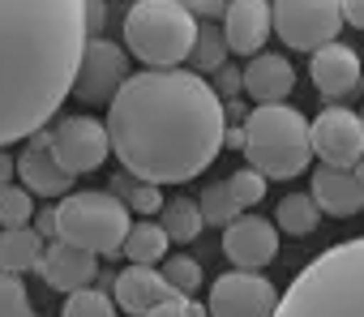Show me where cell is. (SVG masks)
<instances>
[{
  "label": "cell",
  "instance_id": "obj_1",
  "mask_svg": "<svg viewBox=\"0 0 364 317\" xmlns=\"http://www.w3.org/2000/svg\"><path fill=\"white\" fill-rule=\"evenodd\" d=\"M120 168L146 185H189L228 146V103L193 69H141L107 103Z\"/></svg>",
  "mask_w": 364,
  "mask_h": 317
},
{
  "label": "cell",
  "instance_id": "obj_2",
  "mask_svg": "<svg viewBox=\"0 0 364 317\" xmlns=\"http://www.w3.org/2000/svg\"><path fill=\"white\" fill-rule=\"evenodd\" d=\"M86 0H0V150L31 141L73 95Z\"/></svg>",
  "mask_w": 364,
  "mask_h": 317
},
{
  "label": "cell",
  "instance_id": "obj_3",
  "mask_svg": "<svg viewBox=\"0 0 364 317\" xmlns=\"http://www.w3.org/2000/svg\"><path fill=\"white\" fill-rule=\"evenodd\" d=\"M274 317H364V236L317 253L291 279Z\"/></svg>",
  "mask_w": 364,
  "mask_h": 317
},
{
  "label": "cell",
  "instance_id": "obj_4",
  "mask_svg": "<svg viewBox=\"0 0 364 317\" xmlns=\"http://www.w3.org/2000/svg\"><path fill=\"white\" fill-rule=\"evenodd\" d=\"M245 158L266 181H296L313 163V120L287 103L253 107L245 120Z\"/></svg>",
  "mask_w": 364,
  "mask_h": 317
},
{
  "label": "cell",
  "instance_id": "obj_5",
  "mask_svg": "<svg viewBox=\"0 0 364 317\" xmlns=\"http://www.w3.org/2000/svg\"><path fill=\"white\" fill-rule=\"evenodd\" d=\"M198 18L180 0H133L124 14V52L150 69H180L193 56Z\"/></svg>",
  "mask_w": 364,
  "mask_h": 317
},
{
  "label": "cell",
  "instance_id": "obj_6",
  "mask_svg": "<svg viewBox=\"0 0 364 317\" xmlns=\"http://www.w3.org/2000/svg\"><path fill=\"white\" fill-rule=\"evenodd\" d=\"M56 227H60L56 240L86 249L95 257H116V253H124L133 215L107 189H77L56 202Z\"/></svg>",
  "mask_w": 364,
  "mask_h": 317
},
{
  "label": "cell",
  "instance_id": "obj_7",
  "mask_svg": "<svg viewBox=\"0 0 364 317\" xmlns=\"http://www.w3.org/2000/svg\"><path fill=\"white\" fill-rule=\"evenodd\" d=\"M343 22V0H274V35L291 52H321L326 43H338Z\"/></svg>",
  "mask_w": 364,
  "mask_h": 317
},
{
  "label": "cell",
  "instance_id": "obj_8",
  "mask_svg": "<svg viewBox=\"0 0 364 317\" xmlns=\"http://www.w3.org/2000/svg\"><path fill=\"white\" fill-rule=\"evenodd\" d=\"M48 137H52V154L60 158V168L69 176L103 168L112 154V133H107V120L99 116H60L48 129Z\"/></svg>",
  "mask_w": 364,
  "mask_h": 317
},
{
  "label": "cell",
  "instance_id": "obj_9",
  "mask_svg": "<svg viewBox=\"0 0 364 317\" xmlns=\"http://www.w3.org/2000/svg\"><path fill=\"white\" fill-rule=\"evenodd\" d=\"M279 291L257 270H228L210 283L206 313L210 317H274Z\"/></svg>",
  "mask_w": 364,
  "mask_h": 317
},
{
  "label": "cell",
  "instance_id": "obj_10",
  "mask_svg": "<svg viewBox=\"0 0 364 317\" xmlns=\"http://www.w3.org/2000/svg\"><path fill=\"white\" fill-rule=\"evenodd\" d=\"M313 154L334 172H355V163L364 158V120L355 112L330 103L313 120Z\"/></svg>",
  "mask_w": 364,
  "mask_h": 317
},
{
  "label": "cell",
  "instance_id": "obj_11",
  "mask_svg": "<svg viewBox=\"0 0 364 317\" xmlns=\"http://www.w3.org/2000/svg\"><path fill=\"white\" fill-rule=\"evenodd\" d=\"M129 77H133L129 73V52L120 43L90 39L86 56H82V69H77V82H73V95L82 103H112Z\"/></svg>",
  "mask_w": 364,
  "mask_h": 317
},
{
  "label": "cell",
  "instance_id": "obj_12",
  "mask_svg": "<svg viewBox=\"0 0 364 317\" xmlns=\"http://www.w3.org/2000/svg\"><path fill=\"white\" fill-rule=\"evenodd\" d=\"M279 253V223L262 219V215H240L228 232H223V257L236 270H262L266 262H274Z\"/></svg>",
  "mask_w": 364,
  "mask_h": 317
},
{
  "label": "cell",
  "instance_id": "obj_13",
  "mask_svg": "<svg viewBox=\"0 0 364 317\" xmlns=\"http://www.w3.org/2000/svg\"><path fill=\"white\" fill-rule=\"evenodd\" d=\"M18 176H22V189H31L35 198H69L73 193V176L60 168V158L52 154V137H48V129L43 133H35L26 146H22V154H18Z\"/></svg>",
  "mask_w": 364,
  "mask_h": 317
},
{
  "label": "cell",
  "instance_id": "obj_14",
  "mask_svg": "<svg viewBox=\"0 0 364 317\" xmlns=\"http://www.w3.org/2000/svg\"><path fill=\"white\" fill-rule=\"evenodd\" d=\"M223 35L236 56H262L266 39L274 35V5L270 0H228Z\"/></svg>",
  "mask_w": 364,
  "mask_h": 317
},
{
  "label": "cell",
  "instance_id": "obj_15",
  "mask_svg": "<svg viewBox=\"0 0 364 317\" xmlns=\"http://www.w3.org/2000/svg\"><path fill=\"white\" fill-rule=\"evenodd\" d=\"M112 296H116V304H120L129 317H150L159 304L176 300L180 291H176V287L163 279V270H154V266H124V270L116 274Z\"/></svg>",
  "mask_w": 364,
  "mask_h": 317
},
{
  "label": "cell",
  "instance_id": "obj_16",
  "mask_svg": "<svg viewBox=\"0 0 364 317\" xmlns=\"http://www.w3.org/2000/svg\"><path fill=\"white\" fill-rule=\"evenodd\" d=\"M95 274H99V257L86 253V249H73V245H65V240H52L48 253H43V266H39V279H43L48 287L65 291V296L90 287Z\"/></svg>",
  "mask_w": 364,
  "mask_h": 317
},
{
  "label": "cell",
  "instance_id": "obj_17",
  "mask_svg": "<svg viewBox=\"0 0 364 317\" xmlns=\"http://www.w3.org/2000/svg\"><path fill=\"white\" fill-rule=\"evenodd\" d=\"M309 73H313V86H317L326 99L351 95V90L360 86V77H364L360 56H355V48H347V43H326L321 52H313Z\"/></svg>",
  "mask_w": 364,
  "mask_h": 317
},
{
  "label": "cell",
  "instance_id": "obj_18",
  "mask_svg": "<svg viewBox=\"0 0 364 317\" xmlns=\"http://www.w3.org/2000/svg\"><path fill=\"white\" fill-rule=\"evenodd\" d=\"M296 86V69L287 56H274V52H262L245 65V95L266 107V103H283Z\"/></svg>",
  "mask_w": 364,
  "mask_h": 317
},
{
  "label": "cell",
  "instance_id": "obj_19",
  "mask_svg": "<svg viewBox=\"0 0 364 317\" xmlns=\"http://www.w3.org/2000/svg\"><path fill=\"white\" fill-rule=\"evenodd\" d=\"M313 202L321 215L330 219H351L364 210V185L355 181V172H334V168H317L313 172Z\"/></svg>",
  "mask_w": 364,
  "mask_h": 317
},
{
  "label": "cell",
  "instance_id": "obj_20",
  "mask_svg": "<svg viewBox=\"0 0 364 317\" xmlns=\"http://www.w3.org/2000/svg\"><path fill=\"white\" fill-rule=\"evenodd\" d=\"M43 253H48V245L35 227H5L0 232V270L5 274H26V270L39 274Z\"/></svg>",
  "mask_w": 364,
  "mask_h": 317
},
{
  "label": "cell",
  "instance_id": "obj_21",
  "mask_svg": "<svg viewBox=\"0 0 364 317\" xmlns=\"http://www.w3.org/2000/svg\"><path fill=\"white\" fill-rule=\"evenodd\" d=\"M171 236L163 232V223L159 219H133V227H129V240H124V257H129V266H163L171 253Z\"/></svg>",
  "mask_w": 364,
  "mask_h": 317
},
{
  "label": "cell",
  "instance_id": "obj_22",
  "mask_svg": "<svg viewBox=\"0 0 364 317\" xmlns=\"http://www.w3.org/2000/svg\"><path fill=\"white\" fill-rule=\"evenodd\" d=\"M198 206H202L206 227H219V232H228L240 215H249V210L236 202V193H232V185H228V181L206 185V189H202V198H198Z\"/></svg>",
  "mask_w": 364,
  "mask_h": 317
},
{
  "label": "cell",
  "instance_id": "obj_23",
  "mask_svg": "<svg viewBox=\"0 0 364 317\" xmlns=\"http://www.w3.org/2000/svg\"><path fill=\"white\" fill-rule=\"evenodd\" d=\"M317 219H321V210H317L313 193H287V198L279 202V210H274V223H279L287 236H309V232L317 227Z\"/></svg>",
  "mask_w": 364,
  "mask_h": 317
},
{
  "label": "cell",
  "instance_id": "obj_24",
  "mask_svg": "<svg viewBox=\"0 0 364 317\" xmlns=\"http://www.w3.org/2000/svg\"><path fill=\"white\" fill-rule=\"evenodd\" d=\"M159 223H163V232L171 236V240H180V245H189V240H198L202 236V227H206V219H202V206L198 202H167L163 206V215H159Z\"/></svg>",
  "mask_w": 364,
  "mask_h": 317
},
{
  "label": "cell",
  "instance_id": "obj_25",
  "mask_svg": "<svg viewBox=\"0 0 364 317\" xmlns=\"http://www.w3.org/2000/svg\"><path fill=\"white\" fill-rule=\"evenodd\" d=\"M228 35L223 31H215V26H202L198 31V43H193V56H189V65H193V73H202V77H215L219 69H228Z\"/></svg>",
  "mask_w": 364,
  "mask_h": 317
},
{
  "label": "cell",
  "instance_id": "obj_26",
  "mask_svg": "<svg viewBox=\"0 0 364 317\" xmlns=\"http://www.w3.org/2000/svg\"><path fill=\"white\" fill-rule=\"evenodd\" d=\"M116 296H107V291H99V287H82V291H73V296H65V304H60V317H116Z\"/></svg>",
  "mask_w": 364,
  "mask_h": 317
},
{
  "label": "cell",
  "instance_id": "obj_27",
  "mask_svg": "<svg viewBox=\"0 0 364 317\" xmlns=\"http://www.w3.org/2000/svg\"><path fill=\"white\" fill-rule=\"evenodd\" d=\"M35 193L31 189H18V185H9V189H0V232L5 227H31L35 223Z\"/></svg>",
  "mask_w": 364,
  "mask_h": 317
},
{
  "label": "cell",
  "instance_id": "obj_28",
  "mask_svg": "<svg viewBox=\"0 0 364 317\" xmlns=\"http://www.w3.org/2000/svg\"><path fill=\"white\" fill-rule=\"evenodd\" d=\"M0 317H35V304H31V291H26L22 274L0 270Z\"/></svg>",
  "mask_w": 364,
  "mask_h": 317
},
{
  "label": "cell",
  "instance_id": "obj_29",
  "mask_svg": "<svg viewBox=\"0 0 364 317\" xmlns=\"http://www.w3.org/2000/svg\"><path fill=\"white\" fill-rule=\"evenodd\" d=\"M159 270H163V279H167L180 296H193V291L202 287V266H198L193 257H185V253H171Z\"/></svg>",
  "mask_w": 364,
  "mask_h": 317
},
{
  "label": "cell",
  "instance_id": "obj_30",
  "mask_svg": "<svg viewBox=\"0 0 364 317\" xmlns=\"http://www.w3.org/2000/svg\"><path fill=\"white\" fill-rule=\"evenodd\" d=\"M228 185H232V193H236V202L245 206V210H253L257 202H266V176L257 172V168H236L232 176H228Z\"/></svg>",
  "mask_w": 364,
  "mask_h": 317
},
{
  "label": "cell",
  "instance_id": "obj_31",
  "mask_svg": "<svg viewBox=\"0 0 364 317\" xmlns=\"http://www.w3.org/2000/svg\"><path fill=\"white\" fill-rule=\"evenodd\" d=\"M124 206H129V210H137V219H150V215H163L167 198H163V189H159V185L133 181V189L124 193Z\"/></svg>",
  "mask_w": 364,
  "mask_h": 317
},
{
  "label": "cell",
  "instance_id": "obj_32",
  "mask_svg": "<svg viewBox=\"0 0 364 317\" xmlns=\"http://www.w3.org/2000/svg\"><path fill=\"white\" fill-rule=\"evenodd\" d=\"M150 317H210V313H206V304H198L193 296H176V300L159 304Z\"/></svg>",
  "mask_w": 364,
  "mask_h": 317
},
{
  "label": "cell",
  "instance_id": "obj_33",
  "mask_svg": "<svg viewBox=\"0 0 364 317\" xmlns=\"http://www.w3.org/2000/svg\"><path fill=\"white\" fill-rule=\"evenodd\" d=\"M210 86H215V90H219V99L228 103V99H236V90H245V69H232V65H228V69H219V73H215V82H210Z\"/></svg>",
  "mask_w": 364,
  "mask_h": 317
},
{
  "label": "cell",
  "instance_id": "obj_34",
  "mask_svg": "<svg viewBox=\"0 0 364 317\" xmlns=\"http://www.w3.org/2000/svg\"><path fill=\"white\" fill-rule=\"evenodd\" d=\"M180 5H185L193 18H210V22L228 14V0H180Z\"/></svg>",
  "mask_w": 364,
  "mask_h": 317
},
{
  "label": "cell",
  "instance_id": "obj_35",
  "mask_svg": "<svg viewBox=\"0 0 364 317\" xmlns=\"http://www.w3.org/2000/svg\"><path fill=\"white\" fill-rule=\"evenodd\" d=\"M31 227H35L43 240H56V232H60V227H56V206H43V210L35 215V223H31Z\"/></svg>",
  "mask_w": 364,
  "mask_h": 317
},
{
  "label": "cell",
  "instance_id": "obj_36",
  "mask_svg": "<svg viewBox=\"0 0 364 317\" xmlns=\"http://www.w3.org/2000/svg\"><path fill=\"white\" fill-rule=\"evenodd\" d=\"M103 22H107V9H103V0H86V31H90V39H99Z\"/></svg>",
  "mask_w": 364,
  "mask_h": 317
},
{
  "label": "cell",
  "instance_id": "obj_37",
  "mask_svg": "<svg viewBox=\"0 0 364 317\" xmlns=\"http://www.w3.org/2000/svg\"><path fill=\"white\" fill-rule=\"evenodd\" d=\"M343 18H347L355 31H364V0H343Z\"/></svg>",
  "mask_w": 364,
  "mask_h": 317
},
{
  "label": "cell",
  "instance_id": "obj_38",
  "mask_svg": "<svg viewBox=\"0 0 364 317\" xmlns=\"http://www.w3.org/2000/svg\"><path fill=\"white\" fill-rule=\"evenodd\" d=\"M18 172V158H9L5 150H0V189H9V176Z\"/></svg>",
  "mask_w": 364,
  "mask_h": 317
},
{
  "label": "cell",
  "instance_id": "obj_39",
  "mask_svg": "<svg viewBox=\"0 0 364 317\" xmlns=\"http://www.w3.org/2000/svg\"><path fill=\"white\" fill-rule=\"evenodd\" d=\"M245 124H228V146H236V150H245Z\"/></svg>",
  "mask_w": 364,
  "mask_h": 317
},
{
  "label": "cell",
  "instance_id": "obj_40",
  "mask_svg": "<svg viewBox=\"0 0 364 317\" xmlns=\"http://www.w3.org/2000/svg\"><path fill=\"white\" fill-rule=\"evenodd\" d=\"M355 181L364 185V158H360V163H355Z\"/></svg>",
  "mask_w": 364,
  "mask_h": 317
},
{
  "label": "cell",
  "instance_id": "obj_41",
  "mask_svg": "<svg viewBox=\"0 0 364 317\" xmlns=\"http://www.w3.org/2000/svg\"><path fill=\"white\" fill-rule=\"evenodd\" d=\"M360 120H364V112H360Z\"/></svg>",
  "mask_w": 364,
  "mask_h": 317
}]
</instances>
